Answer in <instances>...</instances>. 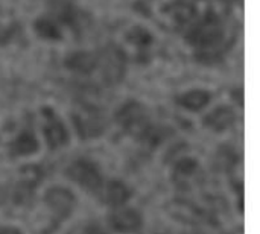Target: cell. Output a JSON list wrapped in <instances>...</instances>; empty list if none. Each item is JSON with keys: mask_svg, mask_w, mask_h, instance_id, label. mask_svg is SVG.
Returning a JSON list of instances; mask_svg holds the SVG:
<instances>
[{"mask_svg": "<svg viewBox=\"0 0 260 234\" xmlns=\"http://www.w3.org/2000/svg\"><path fill=\"white\" fill-rule=\"evenodd\" d=\"M94 234H105V233H104L102 230H98V231H96V233H94Z\"/></svg>", "mask_w": 260, "mask_h": 234, "instance_id": "cell-22", "label": "cell"}, {"mask_svg": "<svg viewBox=\"0 0 260 234\" xmlns=\"http://www.w3.org/2000/svg\"><path fill=\"white\" fill-rule=\"evenodd\" d=\"M96 59L98 67L101 69V73L108 84H117L119 81H122L126 70V59L123 52L117 46H105L101 50L99 56H96Z\"/></svg>", "mask_w": 260, "mask_h": 234, "instance_id": "cell-5", "label": "cell"}, {"mask_svg": "<svg viewBox=\"0 0 260 234\" xmlns=\"http://www.w3.org/2000/svg\"><path fill=\"white\" fill-rule=\"evenodd\" d=\"M0 234H23L21 230L18 227H14V225H3L0 227Z\"/></svg>", "mask_w": 260, "mask_h": 234, "instance_id": "cell-21", "label": "cell"}, {"mask_svg": "<svg viewBox=\"0 0 260 234\" xmlns=\"http://www.w3.org/2000/svg\"><path fill=\"white\" fill-rule=\"evenodd\" d=\"M9 148H11V154L15 157H29L40 149V143L30 131H23L14 139Z\"/></svg>", "mask_w": 260, "mask_h": 234, "instance_id": "cell-16", "label": "cell"}, {"mask_svg": "<svg viewBox=\"0 0 260 234\" xmlns=\"http://www.w3.org/2000/svg\"><path fill=\"white\" fill-rule=\"evenodd\" d=\"M151 234H169V233H166V231H160V233H151Z\"/></svg>", "mask_w": 260, "mask_h": 234, "instance_id": "cell-23", "label": "cell"}, {"mask_svg": "<svg viewBox=\"0 0 260 234\" xmlns=\"http://www.w3.org/2000/svg\"><path fill=\"white\" fill-rule=\"evenodd\" d=\"M41 178H43V172L38 166L30 164V166L21 168L18 174V183L15 187V203L26 204L32 198Z\"/></svg>", "mask_w": 260, "mask_h": 234, "instance_id": "cell-10", "label": "cell"}, {"mask_svg": "<svg viewBox=\"0 0 260 234\" xmlns=\"http://www.w3.org/2000/svg\"><path fill=\"white\" fill-rule=\"evenodd\" d=\"M174 181L180 189H190L198 184L201 175V164L193 157H181L174 163L172 169Z\"/></svg>", "mask_w": 260, "mask_h": 234, "instance_id": "cell-9", "label": "cell"}, {"mask_svg": "<svg viewBox=\"0 0 260 234\" xmlns=\"http://www.w3.org/2000/svg\"><path fill=\"white\" fill-rule=\"evenodd\" d=\"M67 177L87 192L99 193L104 187V177L99 168L88 160H76L67 168Z\"/></svg>", "mask_w": 260, "mask_h": 234, "instance_id": "cell-4", "label": "cell"}, {"mask_svg": "<svg viewBox=\"0 0 260 234\" xmlns=\"http://www.w3.org/2000/svg\"><path fill=\"white\" fill-rule=\"evenodd\" d=\"M35 30L40 37L46 38V40H58L61 38V34L56 27V24L47 18H40L35 23Z\"/></svg>", "mask_w": 260, "mask_h": 234, "instance_id": "cell-18", "label": "cell"}, {"mask_svg": "<svg viewBox=\"0 0 260 234\" xmlns=\"http://www.w3.org/2000/svg\"><path fill=\"white\" fill-rule=\"evenodd\" d=\"M76 132L82 139H98L105 132L107 120L104 114L91 105H79L72 113Z\"/></svg>", "mask_w": 260, "mask_h": 234, "instance_id": "cell-3", "label": "cell"}, {"mask_svg": "<svg viewBox=\"0 0 260 234\" xmlns=\"http://www.w3.org/2000/svg\"><path fill=\"white\" fill-rule=\"evenodd\" d=\"M102 190H104V195H105V201L113 209L125 206L129 201V198H131V190L120 180L110 181L105 187H102Z\"/></svg>", "mask_w": 260, "mask_h": 234, "instance_id": "cell-14", "label": "cell"}, {"mask_svg": "<svg viewBox=\"0 0 260 234\" xmlns=\"http://www.w3.org/2000/svg\"><path fill=\"white\" fill-rule=\"evenodd\" d=\"M66 67L78 75H88L98 67V59L88 52H73L66 58Z\"/></svg>", "mask_w": 260, "mask_h": 234, "instance_id": "cell-13", "label": "cell"}, {"mask_svg": "<svg viewBox=\"0 0 260 234\" xmlns=\"http://www.w3.org/2000/svg\"><path fill=\"white\" fill-rule=\"evenodd\" d=\"M128 40L129 43L136 44L137 47H145L152 43V35L142 26H136L128 32Z\"/></svg>", "mask_w": 260, "mask_h": 234, "instance_id": "cell-19", "label": "cell"}, {"mask_svg": "<svg viewBox=\"0 0 260 234\" xmlns=\"http://www.w3.org/2000/svg\"><path fill=\"white\" fill-rule=\"evenodd\" d=\"M117 123L120 125V128L131 137L143 142L145 145L148 143L152 131H154V125L151 122V116L148 108L136 101H129L126 104H123L117 114H116Z\"/></svg>", "mask_w": 260, "mask_h": 234, "instance_id": "cell-1", "label": "cell"}, {"mask_svg": "<svg viewBox=\"0 0 260 234\" xmlns=\"http://www.w3.org/2000/svg\"><path fill=\"white\" fill-rule=\"evenodd\" d=\"M210 102V93L206 90H192L178 97V104L190 111H200Z\"/></svg>", "mask_w": 260, "mask_h": 234, "instance_id": "cell-17", "label": "cell"}, {"mask_svg": "<svg viewBox=\"0 0 260 234\" xmlns=\"http://www.w3.org/2000/svg\"><path fill=\"white\" fill-rule=\"evenodd\" d=\"M190 234H203V233H190Z\"/></svg>", "mask_w": 260, "mask_h": 234, "instance_id": "cell-24", "label": "cell"}, {"mask_svg": "<svg viewBox=\"0 0 260 234\" xmlns=\"http://www.w3.org/2000/svg\"><path fill=\"white\" fill-rule=\"evenodd\" d=\"M235 113L230 107H218L215 108L212 113H209L206 117H204V125L215 131V132H222L225 129H229L233 123H235Z\"/></svg>", "mask_w": 260, "mask_h": 234, "instance_id": "cell-12", "label": "cell"}, {"mask_svg": "<svg viewBox=\"0 0 260 234\" xmlns=\"http://www.w3.org/2000/svg\"><path fill=\"white\" fill-rule=\"evenodd\" d=\"M222 38V27L216 18H204L190 34V41L198 47H213Z\"/></svg>", "mask_w": 260, "mask_h": 234, "instance_id": "cell-11", "label": "cell"}, {"mask_svg": "<svg viewBox=\"0 0 260 234\" xmlns=\"http://www.w3.org/2000/svg\"><path fill=\"white\" fill-rule=\"evenodd\" d=\"M108 225L114 233L131 234L139 231L143 225L142 213L133 207H116L108 216Z\"/></svg>", "mask_w": 260, "mask_h": 234, "instance_id": "cell-6", "label": "cell"}, {"mask_svg": "<svg viewBox=\"0 0 260 234\" xmlns=\"http://www.w3.org/2000/svg\"><path fill=\"white\" fill-rule=\"evenodd\" d=\"M165 14L175 23L178 24H186V23H190L195 15H197V9L192 3L189 2H184V0H177V2H172L169 3L166 8H165Z\"/></svg>", "mask_w": 260, "mask_h": 234, "instance_id": "cell-15", "label": "cell"}, {"mask_svg": "<svg viewBox=\"0 0 260 234\" xmlns=\"http://www.w3.org/2000/svg\"><path fill=\"white\" fill-rule=\"evenodd\" d=\"M98 230L101 228L94 222H81L75 228H72L69 234H94Z\"/></svg>", "mask_w": 260, "mask_h": 234, "instance_id": "cell-20", "label": "cell"}, {"mask_svg": "<svg viewBox=\"0 0 260 234\" xmlns=\"http://www.w3.org/2000/svg\"><path fill=\"white\" fill-rule=\"evenodd\" d=\"M166 212L178 222L200 225L209 219V215L197 204L186 199H172L166 204Z\"/></svg>", "mask_w": 260, "mask_h": 234, "instance_id": "cell-7", "label": "cell"}, {"mask_svg": "<svg viewBox=\"0 0 260 234\" xmlns=\"http://www.w3.org/2000/svg\"><path fill=\"white\" fill-rule=\"evenodd\" d=\"M43 203L50 215V224L47 230L52 231L73 213L76 198L70 189L62 186H55L44 192Z\"/></svg>", "mask_w": 260, "mask_h": 234, "instance_id": "cell-2", "label": "cell"}, {"mask_svg": "<svg viewBox=\"0 0 260 234\" xmlns=\"http://www.w3.org/2000/svg\"><path fill=\"white\" fill-rule=\"evenodd\" d=\"M43 125L44 139L50 149H58L67 145L69 132L62 120L56 116V113L52 108H43Z\"/></svg>", "mask_w": 260, "mask_h": 234, "instance_id": "cell-8", "label": "cell"}]
</instances>
